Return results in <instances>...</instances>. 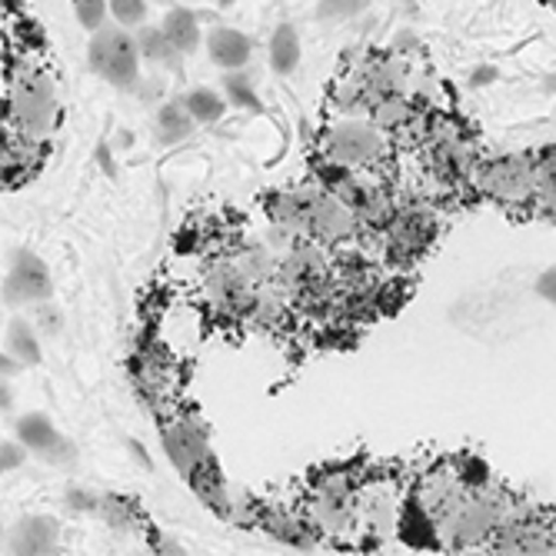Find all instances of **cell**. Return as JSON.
<instances>
[{
    "label": "cell",
    "instance_id": "obj_1",
    "mask_svg": "<svg viewBox=\"0 0 556 556\" xmlns=\"http://www.w3.org/2000/svg\"><path fill=\"white\" fill-rule=\"evenodd\" d=\"M61 121L58 84L40 67L14 64L4 97V143H17L43 154Z\"/></svg>",
    "mask_w": 556,
    "mask_h": 556
},
{
    "label": "cell",
    "instance_id": "obj_2",
    "mask_svg": "<svg viewBox=\"0 0 556 556\" xmlns=\"http://www.w3.org/2000/svg\"><path fill=\"white\" fill-rule=\"evenodd\" d=\"M396 137L374 117H337L324 127L317 154L324 167L343 170H390Z\"/></svg>",
    "mask_w": 556,
    "mask_h": 556
},
{
    "label": "cell",
    "instance_id": "obj_3",
    "mask_svg": "<svg viewBox=\"0 0 556 556\" xmlns=\"http://www.w3.org/2000/svg\"><path fill=\"white\" fill-rule=\"evenodd\" d=\"M470 184L483 197L496 200L500 207L510 211L536 207V154H500L480 161Z\"/></svg>",
    "mask_w": 556,
    "mask_h": 556
},
{
    "label": "cell",
    "instance_id": "obj_4",
    "mask_svg": "<svg viewBox=\"0 0 556 556\" xmlns=\"http://www.w3.org/2000/svg\"><path fill=\"white\" fill-rule=\"evenodd\" d=\"M257 287L227 254L211 257V264L200 274V296L207 311L220 320H247L250 307L257 300Z\"/></svg>",
    "mask_w": 556,
    "mask_h": 556
},
{
    "label": "cell",
    "instance_id": "obj_5",
    "mask_svg": "<svg viewBox=\"0 0 556 556\" xmlns=\"http://www.w3.org/2000/svg\"><path fill=\"white\" fill-rule=\"evenodd\" d=\"M307 237L327 243L330 250H346L357 240H364L367 230H364L361 217L353 214V207L343 204V200L324 180H317V190H314V200H311Z\"/></svg>",
    "mask_w": 556,
    "mask_h": 556
},
{
    "label": "cell",
    "instance_id": "obj_6",
    "mask_svg": "<svg viewBox=\"0 0 556 556\" xmlns=\"http://www.w3.org/2000/svg\"><path fill=\"white\" fill-rule=\"evenodd\" d=\"M257 530H264L270 540L293 546V549H320L324 540L314 533V527L303 520L300 507H287V503H257Z\"/></svg>",
    "mask_w": 556,
    "mask_h": 556
},
{
    "label": "cell",
    "instance_id": "obj_7",
    "mask_svg": "<svg viewBox=\"0 0 556 556\" xmlns=\"http://www.w3.org/2000/svg\"><path fill=\"white\" fill-rule=\"evenodd\" d=\"M17 440H24L27 443V450H34L40 460H47V464H54V467H67V464H74V443L67 440V437H61L58 430H54V424H50L43 414H27V417H21V424H17Z\"/></svg>",
    "mask_w": 556,
    "mask_h": 556
},
{
    "label": "cell",
    "instance_id": "obj_8",
    "mask_svg": "<svg viewBox=\"0 0 556 556\" xmlns=\"http://www.w3.org/2000/svg\"><path fill=\"white\" fill-rule=\"evenodd\" d=\"M47 293H50V277L43 264L34 254H17L4 280V300L11 307H21V303H40Z\"/></svg>",
    "mask_w": 556,
    "mask_h": 556
},
{
    "label": "cell",
    "instance_id": "obj_9",
    "mask_svg": "<svg viewBox=\"0 0 556 556\" xmlns=\"http://www.w3.org/2000/svg\"><path fill=\"white\" fill-rule=\"evenodd\" d=\"M204 43H207L211 61L227 74L243 71L250 64V58H254V40L240 30H233V27H214Z\"/></svg>",
    "mask_w": 556,
    "mask_h": 556
},
{
    "label": "cell",
    "instance_id": "obj_10",
    "mask_svg": "<svg viewBox=\"0 0 556 556\" xmlns=\"http://www.w3.org/2000/svg\"><path fill=\"white\" fill-rule=\"evenodd\" d=\"M58 546V523L47 517H27L11 536V553H50Z\"/></svg>",
    "mask_w": 556,
    "mask_h": 556
},
{
    "label": "cell",
    "instance_id": "obj_11",
    "mask_svg": "<svg viewBox=\"0 0 556 556\" xmlns=\"http://www.w3.org/2000/svg\"><path fill=\"white\" fill-rule=\"evenodd\" d=\"M134 40H137V50H140L143 61L157 64V67H167V71H180L184 54L170 43V37L164 34V27H140L134 34Z\"/></svg>",
    "mask_w": 556,
    "mask_h": 556
},
{
    "label": "cell",
    "instance_id": "obj_12",
    "mask_svg": "<svg viewBox=\"0 0 556 556\" xmlns=\"http://www.w3.org/2000/svg\"><path fill=\"white\" fill-rule=\"evenodd\" d=\"M140 61L143 58H140V50H137V40L130 34H124L114 61L108 64V71L100 74V77H104L108 84H114V87H121V90H130L140 80Z\"/></svg>",
    "mask_w": 556,
    "mask_h": 556
},
{
    "label": "cell",
    "instance_id": "obj_13",
    "mask_svg": "<svg viewBox=\"0 0 556 556\" xmlns=\"http://www.w3.org/2000/svg\"><path fill=\"white\" fill-rule=\"evenodd\" d=\"M180 104L190 111L197 124H217L227 111V97L214 87H193L180 97Z\"/></svg>",
    "mask_w": 556,
    "mask_h": 556
},
{
    "label": "cell",
    "instance_id": "obj_14",
    "mask_svg": "<svg viewBox=\"0 0 556 556\" xmlns=\"http://www.w3.org/2000/svg\"><path fill=\"white\" fill-rule=\"evenodd\" d=\"M161 27H164V34L170 37V43L180 50L184 58H187V54H193V50L200 47V24H197V17H193L190 11H184V8H170V11L164 14Z\"/></svg>",
    "mask_w": 556,
    "mask_h": 556
},
{
    "label": "cell",
    "instance_id": "obj_15",
    "mask_svg": "<svg viewBox=\"0 0 556 556\" xmlns=\"http://www.w3.org/2000/svg\"><path fill=\"white\" fill-rule=\"evenodd\" d=\"M267 50H270V67H274L280 77H287V74H293V71L300 67L303 50H300V37H296L293 27H287V24L277 27Z\"/></svg>",
    "mask_w": 556,
    "mask_h": 556
},
{
    "label": "cell",
    "instance_id": "obj_16",
    "mask_svg": "<svg viewBox=\"0 0 556 556\" xmlns=\"http://www.w3.org/2000/svg\"><path fill=\"white\" fill-rule=\"evenodd\" d=\"M543 214H556V150L536 154V207Z\"/></svg>",
    "mask_w": 556,
    "mask_h": 556
},
{
    "label": "cell",
    "instance_id": "obj_17",
    "mask_svg": "<svg viewBox=\"0 0 556 556\" xmlns=\"http://www.w3.org/2000/svg\"><path fill=\"white\" fill-rule=\"evenodd\" d=\"M193 117L184 104H167L157 111V140L161 143H180L193 134Z\"/></svg>",
    "mask_w": 556,
    "mask_h": 556
},
{
    "label": "cell",
    "instance_id": "obj_18",
    "mask_svg": "<svg viewBox=\"0 0 556 556\" xmlns=\"http://www.w3.org/2000/svg\"><path fill=\"white\" fill-rule=\"evenodd\" d=\"M124 27H100V30H93V37H90V43H87V61H90V67L97 71V74H104L108 71V64L114 61V54H117V47H121V40H124Z\"/></svg>",
    "mask_w": 556,
    "mask_h": 556
},
{
    "label": "cell",
    "instance_id": "obj_19",
    "mask_svg": "<svg viewBox=\"0 0 556 556\" xmlns=\"http://www.w3.org/2000/svg\"><path fill=\"white\" fill-rule=\"evenodd\" d=\"M224 97L230 108H240V111H250V114H261V100H257V87L250 80L243 71H230L227 80H224Z\"/></svg>",
    "mask_w": 556,
    "mask_h": 556
},
{
    "label": "cell",
    "instance_id": "obj_20",
    "mask_svg": "<svg viewBox=\"0 0 556 556\" xmlns=\"http://www.w3.org/2000/svg\"><path fill=\"white\" fill-rule=\"evenodd\" d=\"M97 517H104L111 527H117V530H130L137 520H140V510H137V503L134 500H127V496H100V503H97Z\"/></svg>",
    "mask_w": 556,
    "mask_h": 556
},
{
    "label": "cell",
    "instance_id": "obj_21",
    "mask_svg": "<svg viewBox=\"0 0 556 556\" xmlns=\"http://www.w3.org/2000/svg\"><path fill=\"white\" fill-rule=\"evenodd\" d=\"M8 353H14L17 361H24L27 367L30 364H40V343H37V330L27 327L24 320H14L11 330H8Z\"/></svg>",
    "mask_w": 556,
    "mask_h": 556
},
{
    "label": "cell",
    "instance_id": "obj_22",
    "mask_svg": "<svg viewBox=\"0 0 556 556\" xmlns=\"http://www.w3.org/2000/svg\"><path fill=\"white\" fill-rule=\"evenodd\" d=\"M74 4V14H77V24L84 30H100L108 27V17H111V0H71Z\"/></svg>",
    "mask_w": 556,
    "mask_h": 556
},
{
    "label": "cell",
    "instance_id": "obj_23",
    "mask_svg": "<svg viewBox=\"0 0 556 556\" xmlns=\"http://www.w3.org/2000/svg\"><path fill=\"white\" fill-rule=\"evenodd\" d=\"M111 17L124 30L143 27V21H147V0H111Z\"/></svg>",
    "mask_w": 556,
    "mask_h": 556
},
{
    "label": "cell",
    "instance_id": "obj_24",
    "mask_svg": "<svg viewBox=\"0 0 556 556\" xmlns=\"http://www.w3.org/2000/svg\"><path fill=\"white\" fill-rule=\"evenodd\" d=\"M370 0H320V17L324 21H346L367 11Z\"/></svg>",
    "mask_w": 556,
    "mask_h": 556
},
{
    "label": "cell",
    "instance_id": "obj_25",
    "mask_svg": "<svg viewBox=\"0 0 556 556\" xmlns=\"http://www.w3.org/2000/svg\"><path fill=\"white\" fill-rule=\"evenodd\" d=\"M24 460H27V443L24 440H4V450H0V467L11 473V470H21Z\"/></svg>",
    "mask_w": 556,
    "mask_h": 556
},
{
    "label": "cell",
    "instance_id": "obj_26",
    "mask_svg": "<svg viewBox=\"0 0 556 556\" xmlns=\"http://www.w3.org/2000/svg\"><path fill=\"white\" fill-rule=\"evenodd\" d=\"M97 503H100V496L90 493V490H80V486L67 490V507L77 510V514H97Z\"/></svg>",
    "mask_w": 556,
    "mask_h": 556
},
{
    "label": "cell",
    "instance_id": "obj_27",
    "mask_svg": "<svg viewBox=\"0 0 556 556\" xmlns=\"http://www.w3.org/2000/svg\"><path fill=\"white\" fill-rule=\"evenodd\" d=\"M37 330H40L43 337L61 333V317L54 314V307H40V311H37Z\"/></svg>",
    "mask_w": 556,
    "mask_h": 556
},
{
    "label": "cell",
    "instance_id": "obj_28",
    "mask_svg": "<svg viewBox=\"0 0 556 556\" xmlns=\"http://www.w3.org/2000/svg\"><path fill=\"white\" fill-rule=\"evenodd\" d=\"M536 290H540V293H543L546 300H553V303H556V267H553V270H546V274L540 277Z\"/></svg>",
    "mask_w": 556,
    "mask_h": 556
},
{
    "label": "cell",
    "instance_id": "obj_29",
    "mask_svg": "<svg viewBox=\"0 0 556 556\" xmlns=\"http://www.w3.org/2000/svg\"><path fill=\"white\" fill-rule=\"evenodd\" d=\"M493 77H496V71H493V67H480V74L473 77V84H490Z\"/></svg>",
    "mask_w": 556,
    "mask_h": 556
},
{
    "label": "cell",
    "instance_id": "obj_30",
    "mask_svg": "<svg viewBox=\"0 0 556 556\" xmlns=\"http://www.w3.org/2000/svg\"><path fill=\"white\" fill-rule=\"evenodd\" d=\"M549 90H556V77H553V80H549Z\"/></svg>",
    "mask_w": 556,
    "mask_h": 556
}]
</instances>
